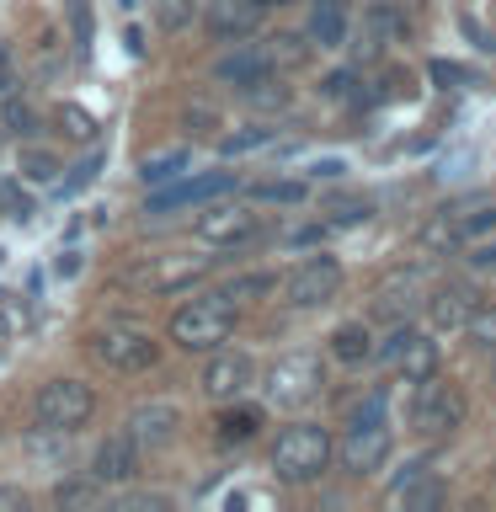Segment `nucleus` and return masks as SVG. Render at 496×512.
Returning a JSON list of instances; mask_svg holds the SVG:
<instances>
[{
	"label": "nucleus",
	"instance_id": "f704fd0d",
	"mask_svg": "<svg viewBox=\"0 0 496 512\" xmlns=\"http://www.w3.org/2000/svg\"><path fill=\"white\" fill-rule=\"evenodd\" d=\"M187 123H192V134H208V128H219V118H214L208 107H192V112H187Z\"/></svg>",
	"mask_w": 496,
	"mask_h": 512
},
{
	"label": "nucleus",
	"instance_id": "b1692460",
	"mask_svg": "<svg viewBox=\"0 0 496 512\" xmlns=\"http://www.w3.org/2000/svg\"><path fill=\"white\" fill-rule=\"evenodd\" d=\"M54 123H59V134H64V139H80V144L96 139V118H91L86 107H75V102L54 107Z\"/></svg>",
	"mask_w": 496,
	"mask_h": 512
},
{
	"label": "nucleus",
	"instance_id": "aec40b11",
	"mask_svg": "<svg viewBox=\"0 0 496 512\" xmlns=\"http://www.w3.org/2000/svg\"><path fill=\"white\" fill-rule=\"evenodd\" d=\"M416 246H422V251H459L464 235H459V224H454V208H443L438 219H427L422 230H416Z\"/></svg>",
	"mask_w": 496,
	"mask_h": 512
},
{
	"label": "nucleus",
	"instance_id": "e433bc0d",
	"mask_svg": "<svg viewBox=\"0 0 496 512\" xmlns=\"http://www.w3.org/2000/svg\"><path fill=\"white\" fill-rule=\"evenodd\" d=\"M470 267H496V240H480L470 251Z\"/></svg>",
	"mask_w": 496,
	"mask_h": 512
},
{
	"label": "nucleus",
	"instance_id": "7c9ffc66",
	"mask_svg": "<svg viewBox=\"0 0 496 512\" xmlns=\"http://www.w3.org/2000/svg\"><path fill=\"white\" fill-rule=\"evenodd\" d=\"M272 272H251V278H235L230 288H219V294H230V299H251V294H272Z\"/></svg>",
	"mask_w": 496,
	"mask_h": 512
},
{
	"label": "nucleus",
	"instance_id": "ea45409f",
	"mask_svg": "<svg viewBox=\"0 0 496 512\" xmlns=\"http://www.w3.org/2000/svg\"><path fill=\"white\" fill-rule=\"evenodd\" d=\"M262 6H288V0H262Z\"/></svg>",
	"mask_w": 496,
	"mask_h": 512
},
{
	"label": "nucleus",
	"instance_id": "c9c22d12",
	"mask_svg": "<svg viewBox=\"0 0 496 512\" xmlns=\"http://www.w3.org/2000/svg\"><path fill=\"white\" fill-rule=\"evenodd\" d=\"M6 123L16 128V134H27V123H32V112L22 102H6Z\"/></svg>",
	"mask_w": 496,
	"mask_h": 512
},
{
	"label": "nucleus",
	"instance_id": "f3484780",
	"mask_svg": "<svg viewBox=\"0 0 496 512\" xmlns=\"http://www.w3.org/2000/svg\"><path fill=\"white\" fill-rule=\"evenodd\" d=\"M272 70H278V64H272V54L267 48H240V54H224L219 64H214V75L224 80V86H256V80H267Z\"/></svg>",
	"mask_w": 496,
	"mask_h": 512
},
{
	"label": "nucleus",
	"instance_id": "5701e85b",
	"mask_svg": "<svg viewBox=\"0 0 496 512\" xmlns=\"http://www.w3.org/2000/svg\"><path fill=\"white\" fill-rule=\"evenodd\" d=\"M182 171H187V150H160V155H150V160L139 166V176H144L150 187H160V182H176Z\"/></svg>",
	"mask_w": 496,
	"mask_h": 512
},
{
	"label": "nucleus",
	"instance_id": "f8f14e48",
	"mask_svg": "<svg viewBox=\"0 0 496 512\" xmlns=\"http://www.w3.org/2000/svg\"><path fill=\"white\" fill-rule=\"evenodd\" d=\"M176 406H166V400H144V406H134L128 411V438H134L139 448H160V443H171L176 438Z\"/></svg>",
	"mask_w": 496,
	"mask_h": 512
},
{
	"label": "nucleus",
	"instance_id": "1a4fd4ad",
	"mask_svg": "<svg viewBox=\"0 0 496 512\" xmlns=\"http://www.w3.org/2000/svg\"><path fill=\"white\" fill-rule=\"evenodd\" d=\"M475 310H480V294L470 283H443V288H432V299H427L432 331H464Z\"/></svg>",
	"mask_w": 496,
	"mask_h": 512
},
{
	"label": "nucleus",
	"instance_id": "c756f323",
	"mask_svg": "<svg viewBox=\"0 0 496 512\" xmlns=\"http://www.w3.org/2000/svg\"><path fill=\"white\" fill-rule=\"evenodd\" d=\"M267 139H272V128H246V134L219 139V150H224V155H246V150H262Z\"/></svg>",
	"mask_w": 496,
	"mask_h": 512
},
{
	"label": "nucleus",
	"instance_id": "c85d7f7f",
	"mask_svg": "<svg viewBox=\"0 0 496 512\" xmlns=\"http://www.w3.org/2000/svg\"><path fill=\"white\" fill-rule=\"evenodd\" d=\"M251 198H262V203H299L304 182H262V187H251Z\"/></svg>",
	"mask_w": 496,
	"mask_h": 512
},
{
	"label": "nucleus",
	"instance_id": "6e6552de",
	"mask_svg": "<svg viewBox=\"0 0 496 512\" xmlns=\"http://www.w3.org/2000/svg\"><path fill=\"white\" fill-rule=\"evenodd\" d=\"M390 454H395V438H390V427H384V422H352V432L342 438V470L347 475L379 470Z\"/></svg>",
	"mask_w": 496,
	"mask_h": 512
},
{
	"label": "nucleus",
	"instance_id": "a211bd4d",
	"mask_svg": "<svg viewBox=\"0 0 496 512\" xmlns=\"http://www.w3.org/2000/svg\"><path fill=\"white\" fill-rule=\"evenodd\" d=\"M331 358H336V363H352V368L368 363V358H374V331H368L363 320L336 326V331H331Z\"/></svg>",
	"mask_w": 496,
	"mask_h": 512
},
{
	"label": "nucleus",
	"instance_id": "2eb2a0df",
	"mask_svg": "<svg viewBox=\"0 0 496 512\" xmlns=\"http://www.w3.org/2000/svg\"><path fill=\"white\" fill-rule=\"evenodd\" d=\"M262 16H267L262 0H214L208 32H214V38H251V32L262 27Z\"/></svg>",
	"mask_w": 496,
	"mask_h": 512
},
{
	"label": "nucleus",
	"instance_id": "f257e3e1",
	"mask_svg": "<svg viewBox=\"0 0 496 512\" xmlns=\"http://www.w3.org/2000/svg\"><path fill=\"white\" fill-rule=\"evenodd\" d=\"M336 454L331 432L320 422H294L278 432V443H272V475L288 480V486H310V480L326 475V464Z\"/></svg>",
	"mask_w": 496,
	"mask_h": 512
},
{
	"label": "nucleus",
	"instance_id": "4468645a",
	"mask_svg": "<svg viewBox=\"0 0 496 512\" xmlns=\"http://www.w3.org/2000/svg\"><path fill=\"white\" fill-rule=\"evenodd\" d=\"M251 235H256V214L235 203H219L198 219V240H214V246H235V240H251Z\"/></svg>",
	"mask_w": 496,
	"mask_h": 512
},
{
	"label": "nucleus",
	"instance_id": "0eeeda50",
	"mask_svg": "<svg viewBox=\"0 0 496 512\" xmlns=\"http://www.w3.org/2000/svg\"><path fill=\"white\" fill-rule=\"evenodd\" d=\"M336 288H342V262H336V256H310V262H299L288 272L283 294H288V304H299V310H315V304L336 299Z\"/></svg>",
	"mask_w": 496,
	"mask_h": 512
},
{
	"label": "nucleus",
	"instance_id": "a878e982",
	"mask_svg": "<svg viewBox=\"0 0 496 512\" xmlns=\"http://www.w3.org/2000/svg\"><path fill=\"white\" fill-rule=\"evenodd\" d=\"M22 176L27 182H38V187H48V182H59V155L54 150H22Z\"/></svg>",
	"mask_w": 496,
	"mask_h": 512
},
{
	"label": "nucleus",
	"instance_id": "20e7f679",
	"mask_svg": "<svg viewBox=\"0 0 496 512\" xmlns=\"http://www.w3.org/2000/svg\"><path fill=\"white\" fill-rule=\"evenodd\" d=\"M96 411V395L86 379H54L38 390V422L48 432H75L86 427V416Z\"/></svg>",
	"mask_w": 496,
	"mask_h": 512
},
{
	"label": "nucleus",
	"instance_id": "bb28decb",
	"mask_svg": "<svg viewBox=\"0 0 496 512\" xmlns=\"http://www.w3.org/2000/svg\"><path fill=\"white\" fill-rule=\"evenodd\" d=\"M54 502L59 507H96V502H102V480H64V486L54 491Z\"/></svg>",
	"mask_w": 496,
	"mask_h": 512
},
{
	"label": "nucleus",
	"instance_id": "39448f33",
	"mask_svg": "<svg viewBox=\"0 0 496 512\" xmlns=\"http://www.w3.org/2000/svg\"><path fill=\"white\" fill-rule=\"evenodd\" d=\"M320 384H326V374H320V358H310V352H288V358L267 368V400L272 406H288V411L315 400Z\"/></svg>",
	"mask_w": 496,
	"mask_h": 512
},
{
	"label": "nucleus",
	"instance_id": "dca6fc26",
	"mask_svg": "<svg viewBox=\"0 0 496 512\" xmlns=\"http://www.w3.org/2000/svg\"><path fill=\"white\" fill-rule=\"evenodd\" d=\"M139 470V443L128 438V432H118V438H107L102 448H96V459H91V475L102 480V486H123L128 475Z\"/></svg>",
	"mask_w": 496,
	"mask_h": 512
},
{
	"label": "nucleus",
	"instance_id": "58836bf2",
	"mask_svg": "<svg viewBox=\"0 0 496 512\" xmlns=\"http://www.w3.org/2000/svg\"><path fill=\"white\" fill-rule=\"evenodd\" d=\"M0 507H27V491H16V486H0Z\"/></svg>",
	"mask_w": 496,
	"mask_h": 512
},
{
	"label": "nucleus",
	"instance_id": "9b49d317",
	"mask_svg": "<svg viewBox=\"0 0 496 512\" xmlns=\"http://www.w3.org/2000/svg\"><path fill=\"white\" fill-rule=\"evenodd\" d=\"M235 176L230 171H208V176H187V182H176L166 192H155L150 198V214H171V208H187V203H208L219 198V192H230Z\"/></svg>",
	"mask_w": 496,
	"mask_h": 512
},
{
	"label": "nucleus",
	"instance_id": "ddd939ff",
	"mask_svg": "<svg viewBox=\"0 0 496 512\" xmlns=\"http://www.w3.org/2000/svg\"><path fill=\"white\" fill-rule=\"evenodd\" d=\"M203 272H208V256H166V262H155V267H139L134 283H144L150 294H176V288L198 283Z\"/></svg>",
	"mask_w": 496,
	"mask_h": 512
},
{
	"label": "nucleus",
	"instance_id": "393cba45",
	"mask_svg": "<svg viewBox=\"0 0 496 512\" xmlns=\"http://www.w3.org/2000/svg\"><path fill=\"white\" fill-rule=\"evenodd\" d=\"M454 224H459L464 246H470V240H480V235L496 230V208H491V203H480V208H454Z\"/></svg>",
	"mask_w": 496,
	"mask_h": 512
},
{
	"label": "nucleus",
	"instance_id": "a19ab883",
	"mask_svg": "<svg viewBox=\"0 0 496 512\" xmlns=\"http://www.w3.org/2000/svg\"><path fill=\"white\" fill-rule=\"evenodd\" d=\"M491 470H496V464H491Z\"/></svg>",
	"mask_w": 496,
	"mask_h": 512
},
{
	"label": "nucleus",
	"instance_id": "7ed1b4c3",
	"mask_svg": "<svg viewBox=\"0 0 496 512\" xmlns=\"http://www.w3.org/2000/svg\"><path fill=\"white\" fill-rule=\"evenodd\" d=\"M464 422V395L454 384H443L438 374L416 379L411 390V427L422 432V438H448V432H459Z\"/></svg>",
	"mask_w": 496,
	"mask_h": 512
},
{
	"label": "nucleus",
	"instance_id": "cd10ccee",
	"mask_svg": "<svg viewBox=\"0 0 496 512\" xmlns=\"http://www.w3.org/2000/svg\"><path fill=\"white\" fill-rule=\"evenodd\" d=\"M464 331H470V342H475V347H496V304H480Z\"/></svg>",
	"mask_w": 496,
	"mask_h": 512
},
{
	"label": "nucleus",
	"instance_id": "f03ea898",
	"mask_svg": "<svg viewBox=\"0 0 496 512\" xmlns=\"http://www.w3.org/2000/svg\"><path fill=\"white\" fill-rule=\"evenodd\" d=\"M230 331H235V299L230 294H203L171 315V342L187 352H214L219 342H230Z\"/></svg>",
	"mask_w": 496,
	"mask_h": 512
},
{
	"label": "nucleus",
	"instance_id": "4c0bfd02",
	"mask_svg": "<svg viewBox=\"0 0 496 512\" xmlns=\"http://www.w3.org/2000/svg\"><path fill=\"white\" fill-rule=\"evenodd\" d=\"M123 507H150V512H155V507H166V496H144V491H128V496H123Z\"/></svg>",
	"mask_w": 496,
	"mask_h": 512
},
{
	"label": "nucleus",
	"instance_id": "473e14b6",
	"mask_svg": "<svg viewBox=\"0 0 496 512\" xmlns=\"http://www.w3.org/2000/svg\"><path fill=\"white\" fill-rule=\"evenodd\" d=\"M379 416H384V390H374V395H368L363 406L352 411V422H379Z\"/></svg>",
	"mask_w": 496,
	"mask_h": 512
},
{
	"label": "nucleus",
	"instance_id": "72a5a7b5",
	"mask_svg": "<svg viewBox=\"0 0 496 512\" xmlns=\"http://www.w3.org/2000/svg\"><path fill=\"white\" fill-rule=\"evenodd\" d=\"M416 294V278H406V299ZM379 315H390V320H400V299L395 294H379Z\"/></svg>",
	"mask_w": 496,
	"mask_h": 512
},
{
	"label": "nucleus",
	"instance_id": "412c9836",
	"mask_svg": "<svg viewBox=\"0 0 496 512\" xmlns=\"http://www.w3.org/2000/svg\"><path fill=\"white\" fill-rule=\"evenodd\" d=\"M395 363L406 368V384H416V379L438 374V347H432L427 336H411V342H406V352H400Z\"/></svg>",
	"mask_w": 496,
	"mask_h": 512
},
{
	"label": "nucleus",
	"instance_id": "6ab92c4d",
	"mask_svg": "<svg viewBox=\"0 0 496 512\" xmlns=\"http://www.w3.org/2000/svg\"><path fill=\"white\" fill-rule=\"evenodd\" d=\"M310 38L320 48H336L347 38V0H315V11H310Z\"/></svg>",
	"mask_w": 496,
	"mask_h": 512
},
{
	"label": "nucleus",
	"instance_id": "9d476101",
	"mask_svg": "<svg viewBox=\"0 0 496 512\" xmlns=\"http://www.w3.org/2000/svg\"><path fill=\"white\" fill-rule=\"evenodd\" d=\"M251 379H256V368H251L246 352H219L214 347V358H208V368H203V395L235 400V395H246Z\"/></svg>",
	"mask_w": 496,
	"mask_h": 512
},
{
	"label": "nucleus",
	"instance_id": "79ce46f5",
	"mask_svg": "<svg viewBox=\"0 0 496 512\" xmlns=\"http://www.w3.org/2000/svg\"><path fill=\"white\" fill-rule=\"evenodd\" d=\"M491 363H496V358H491Z\"/></svg>",
	"mask_w": 496,
	"mask_h": 512
},
{
	"label": "nucleus",
	"instance_id": "2f4dec72",
	"mask_svg": "<svg viewBox=\"0 0 496 512\" xmlns=\"http://www.w3.org/2000/svg\"><path fill=\"white\" fill-rule=\"evenodd\" d=\"M432 80H443V86H464V80H475L464 64H448V59H432Z\"/></svg>",
	"mask_w": 496,
	"mask_h": 512
},
{
	"label": "nucleus",
	"instance_id": "4be33fe9",
	"mask_svg": "<svg viewBox=\"0 0 496 512\" xmlns=\"http://www.w3.org/2000/svg\"><path fill=\"white\" fill-rule=\"evenodd\" d=\"M256 427H262V411L256 406L219 411V443H246V438H256Z\"/></svg>",
	"mask_w": 496,
	"mask_h": 512
},
{
	"label": "nucleus",
	"instance_id": "423d86ee",
	"mask_svg": "<svg viewBox=\"0 0 496 512\" xmlns=\"http://www.w3.org/2000/svg\"><path fill=\"white\" fill-rule=\"evenodd\" d=\"M91 347H96V358L107 368H118V374H144V368H155V358H160V342L139 326H107Z\"/></svg>",
	"mask_w": 496,
	"mask_h": 512
}]
</instances>
